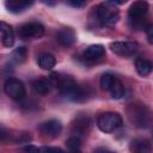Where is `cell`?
Listing matches in <instances>:
<instances>
[{
  "instance_id": "6da1fadb",
  "label": "cell",
  "mask_w": 153,
  "mask_h": 153,
  "mask_svg": "<svg viewBox=\"0 0 153 153\" xmlns=\"http://www.w3.org/2000/svg\"><path fill=\"white\" fill-rule=\"evenodd\" d=\"M49 79H50L53 86L57 87L60 93L62 96H65L66 98H68L69 100L84 102L88 97L87 91L82 86L78 85L71 75H62L60 73L54 72L50 74Z\"/></svg>"
},
{
  "instance_id": "7a4b0ae2",
  "label": "cell",
  "mask_w": 153,
  "mask_h": 153,
  "mask_svg": "<svg viewBox=\"0 0 153 153\" xmlns=\"http://www.w3.org/2000/svg\"><path fill=\"white\" fill-rule=\"evenodd\" d=\"M127 117L129 122L136 128H147L152 121L148 106L139 102L130 103L127 106Z\"/></svg>"
},
{
  "instance_id": "3957f363",
  "label": "cell",
  "mask_w": 153,
  "mask_h": 153,
  "mask_svg": "<svg viewBox=\"0 0 153 153\" xmlns=\"http://www.w3.org/2000/svg\"><path fill=\"white\" fill-rule=\"evenodd\" d=\"M120 19V12L115 5L110 2L99 4L94 8V20L103 27L114 26Z\"/></svg>"
},
{
  "instance_id": "277c9868",
  "label": "cell",
  "mask_w": 153,
  "mask_h": 153,
  "mask_svg": "<svg viewBox=\"0 0 153 153\" xmlns=\"http://www.w3.org/2000/svg\"><path fill=\"white\" fill-rule=\"evenodd\" d=\"M122 117L118 112L108 111L99 115L97 120V126L104 133H112L122 126Z\"/></svg>"
},
{
  "instance_id": "5b68a950",
  "label": "cell",
  "mask_w": 153,
  "mask_h": 153,
  "mask_svg": "<svg viewBox=\"0 0 153 153\" xmlns=\"http://www.w3.org/2000/svg\"><path fill=\"white\" fill-rule=\"evenodd\" d=\"M44 33V26L38 22H29L19 26L18 35L22 39H35L42 37Z\"/></svg>"
},
{
  "instance_id": "8992f818",
  "label": "cell",
  "mask_w": 153,
  "mask_h": 153,
  "mask_svg": "<svg viewBox=\"0 0 153 153\" xmlns=\"http://www.w3.org/2000/svg\"><path fill=\"white\" fill-rule=\"evenodd\" d=\"M109 47L112 53L123 57L133 56L139 50V44L134 41H115L111 42Z\"/></svg>"
},
{
  "instance_id": "52a82bcc",
  "label": "cell",
  "mask_w": 153,
  "mask_h": 153,
  "mask_svg": "<svg viewBox=\"0 0 153 153\" xmlns=\"http://www.w3.org/2000/svg\"><path fill=\"white\" fill-rule=\"evenodd\" d=\"M4 92L13 100H22L25 97V86L20 80L8 78L4 84Z\"/></svg>"
},
{
  "instance_id": "ba28073f",
  "label": "cell",
  "mask_w": 153,
  "mask_h": 153,
  "mask_svg": "<svg viewBox=\"0 0 153 153\" xmlns=\"http://www.w3.org/2000/svg\"><path fill=\"white\" fill-rule=\"evenodd\" d=\"M148 8H149V6H148L147 1H145V0H136V1H134L130 5L129 10H128V17H129L130 22L136 24L137 22L142 20L143 17L147 14Z\"/></svg>"
},
{
  "instance_id": "9c48e42d",
  "label": "cell",
  "mask_w": 153,
  "mask_h": 153,
  "mask_svg": "<svg viewBox=\"0 0 153 153\" xmlns=\"http://www.w3.org/2000/svg\"><path fill=\"white\" fill-rule=\"evenodd\" d=\"M39 133L48 139H55L57 137L62 131V124L59 120H49L39 124L38 127Z\"/></svg>"
},
{
  "instance_id": "30bf717a",
  "label": "cell",
  "mask_w": 153,
  "mask_h": 153,
  "mask_svg": "<svg viewBox=\"0 0 153 153\" xmlns=\"http://www.w3.org/2000/svg\"><path fill=\"white\" fill-rule=\"evenodd\" d=\"M55 39L62 47H71L76 41V33L72 27H62L56 32Z\"/></svg>"
},
{
  "instance_id": "8fae6325",
  "label": "cell",
  "mask_w": 153,
  "mask_h": 153,
  "mask_svg": "<svg viewBox=\"0 0 153 153\" xmlns=\"http://www.w3.org/2000/svg\"><path fill=\"white\" fill-rule=\"evenodd\" d=\"M90 126H91V121L87 116H84V115L78 116L72 122V134L81 137L87 133V130L90 129Z\"/></svg>"
},
{
  "instance_id": "7c38bea8",
  "label": "cell",
  "mask_w": 153,
  "mask_h": 153,
  "mask_svg": "<svg viewBox=\"0 0 153 153\" xmlns=\"http://www.w3.org/2000/svg\"><path fill=\"white\" fill-rule=\"evenodd\" d=\"M105 55V48L102 44H92L84 50V59L87 61H96Z\"/></svg>"
},
{
  "instance_id": "4fadbf2b",
  "label": "cell",
  "mask_w": 153,
  "mask_h": 153,
  "mask_svg": "<svg viewBox=\"0 0 153 153\" xmlns=\"http://www.w3.org/2000/svg\"><path fill=\"white\" fill-rule=\"evenodd\" d=\"M0 31H1V42L2 45L6 48H11L14 44V33L10 24L1 22L0 23Z\"/></svg>"
},
{
  "instance_id": "5bb4252c",
  "label": "cell",
  "mask_w": 153,
  "mask_h": 153,
  "mask_svg": "<svg viewBox=\"0 0 153 153\" xmlns=\"http://www.w3.org/2000/svg\"><path fill=\"white\" fill-rule=\"evenodd\" d=\"M33 4V0H6L5 6L12 13H20L29 8Z\"/></svg>"
},
{
  "instance_id": "9a60e30c",
  "label": "cell",
  "mask_w": 153,
  "mask_h": 153,
  "mask_svg": "<svg viewBox=\"0 0 153 153\" xmlns=\"http://www.w3.org/2000/svg\"><path fill=\"white\" fill-rule=\"evenodd\" d=\"M31 86L33 88V91L37 93V94H41V96H45L50 92L51 90V81L50 79H45V78H39V79H36L31 82Z\"/></svg>"
},
{
  "instance_id": "2e32d148",
  "label": "cell",
  "mask_w": 153,
  "mask_h": 153,
  "mask_svg": "<svg viewBox=\"0 0 153 153\" xmlns=\"http://www.w3.org/2000/svg\"><path fill=\"white\" fill-rule=\"evenodd\" d=\"M129 148L131 152H135V153H146L152 151V145L148 140L139 137V139H134L130 142Z\"/></svg>"
},
{
  "instance_id": "e0dca14e",
  "label": "cell",
  "mask_w": 153,
  "mask_h": 153,
  "mask_svg": "<svg viewBox=\"0 0 153 153\" xmlns=\"http://www.w3.org/2000/svg\"><path fill=\"white\" fill-rule=\"evenodd\" d=\"M135 68H136V72L139 73V75L146 76L153 71V63L149 60L140 57V59H136V61H135Z\"/></svg>"
},
{
  "instance_id": "ac0fdd59",
  "label": "cell",
  "mask_w": 153,
  "mask_h": 153,
  "mask_svg": "<svg viewBox=\"0 0 153 153\" xmlns=\"http://www.w3.org/2000/svg\"><path fill=\"white\" fill-rule=\"evenodd\" d=\"M37 63L38 66L44 69V71H49L53 67H55V63H56V60H55V56L49 54V53H44V54H41L38 57H37Z\"/></svg>"
},
{
  "instance_id": "d6986e66",
  "label": "cell",
  "mask_w": 153,
  "mask_h": 153,
  "mask_svg": "<svg viewBox=\"0 0 153 153\" xmlns=\"http://www.w3.org/2000/svg\"><path fill=\"white\" fill-rule=\"evenodd\" d=\"M109 92H110V94L114 99H121L124 96V86H123V84L121 82L120 79L116 78V80L114 81Z\"/></svg>"
},
{
  "instance_id": "ffe728a7",
  "label": "cell",
  "mask_w": 153,
  "mask_h": 153,
  "mask_svg": "<svg viewBox=\"0 0 153 153\" xmlns=\"http://www.w3.org/2000/svg\"><path fill=\"white\" fill-rule=\"evenodd\" d=\"M27 57V50L25 47H18L12 51V60L16 63H23L25 62Z\"/></svg>"
},
{
  "instance_id": "44dd1931",
  "label": "cell",
  "mask_w": 153,
  "mask_h": 153,
  "mask_svg": "<svg viewBox=\"0 0 153 153\" xmlns=\"http://www.w3.org/2000/svg\"><path fill=\"white\" fill-rule=\"evenodd\" d=\"M115 80H116V76H115V75H112V74H110V73L103 74V75L100 76V80H99V84H100L102 90H104V91H110V88H111V86H112V84H114Z\"/></svg>"
},
{
  "instance_id": "7402d4cb",
  "label": "cell",
  "mask_w": 153,
  "mask_h": 153,
  "mask_svg": "<svg viewBox=\"0 0 153 153\" xmlns=\"http://www.w3.org/2000/svg\"><path fill=\"white\" fill-rule=\"evenodd\" d=\"M81 146V137L76 135H72L66 140V147L71 151H79Z\"/></svg>"
},
{
  "instance_id": "603a6c76",
  "label": "cell",
  "mask_w": 153,
  "mask_h": 153,
  "mask_svg": "<svg viewBox=\"0 0 153 153\" xmlns=\"http://www.w3.org/2000/svg\"><path fill=\"white\" fill-rule=\"evenodd\" d=\"M31 140H32V137H31L30 134H27V133H23V134H20V135L17 136L16 142H17V143H30Z\"/></svg>"
},
{
  "instance_id": "cb8c5ba5",
  "label": "cell",
  "mask_w": 153,
  "mask_h": 153,
  "mask_svg": "<svg viewBox=\"0 0 153 153\" xmlns=\"http://www.w3.org/2000/svg\"><path fill=\"white\" fill-rule=\"evenodd\" d=\"M88 0H67V2L72 6V7H75V8H80L82 6H85L87 4Z\"/></svg>"
},
{
  "instance_id": "d4e9b609",
  "label": "cell",
  "mask_w": 153,
  "mask_h": 153,
  "mask_svg": "<svg viewBox=\"0 0 153 153\" xmlns=\"http://www.w3.org/2000/svg\"><path fill=\"white\" fill-rule=\"evenodd\" d=\"M145 31H146V36H147V39L151 44H153V24H149V25H146L145 27Z\"/></svg>"
},
{
  "instance_id": "484cf974",
  "label": "cell",
  "mask_w": 153,
  "mask_h": 153,
  "mask_svg": "<svg viewBox=\"0 0 153 153\" xmlns=\"http://www.w3.org/2000/svg\"><path fill=\"white\" fill-rule=\"evenodd\" d=\"M108 2L112 5H123L124 2H127V0H108Z\"/></svg>"
},
{
  "instance_id": "4316f807",
  "label": "cell",
  "mask_w": 153,
  "mask_h": 153,
  "mask_svg": "<svg viewBox=\"0 0 153 153\" xmlns=\"http://www.w3.org/2000/svg\"><path fill=\"white\" fill-rule=\"evenodd\" d=\"M41 1L45 5H48V6H54L57 2V0H41Z\"/></svg>"
},
{
  "instance_id": "83f0119b",
  "label": "cell",
  "mask_w": 153,
  "mask_h": 153,
  "mask_svg": "<svg viewBox=\"0 0 153 153\" xmlns=\"http://www.w3.org/2000/svg\"><path fill=\"white\" fill-rule=\"evenodd\" d=\"M25 151H39V147H35V146H31V145H27L26 147H24Z\"/></svg>"
}]
</instances>
